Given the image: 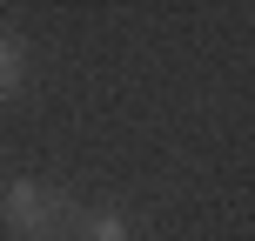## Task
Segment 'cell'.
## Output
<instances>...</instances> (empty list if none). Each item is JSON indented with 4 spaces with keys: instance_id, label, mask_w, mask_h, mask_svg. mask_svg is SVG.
<instances>
[{
    "instance_id": "1",
    "label": "cell",
    "mask_w": 255,
    "mask_h": 241,
    "mask_svg": "<svg viewBox=\"0 0 255 241\" xmlns=\"http://www.w3.org/2000/svg\"><path fill=\"white\" fill-rule=\"evenodd\" d=\"M0 221H7L13 241H54L74 221V201H67V188H54L40 174H13L0 188Z\"/></svg>"
},
{
    "instance_id": "2",
    "label": "cell",
    "mask_w": 255,
    "mask_h": 241,
    "mask_svg": "<svg viewBox=\"0 0 255 241\" xmlns=\"http://www.w3.org/2000/svg\"><path fill=\"white\" fill-rule=\"evenodd\" d=\"M67 241H134V221H128L121 208H74Z\"/></svg>"
},
{
    "instance_id": "3",
    "label": "cell",
    "mask_w": 255,
    "mask_h": 241,
    "mask_svg": "<svg viewBox=\"0 0 255 241\" xmlns=\"http://www.w3.org/2000/svg\"><path fill=\"white\" fill-rule=\"evenodd\" d=\"M27 67H34V61H27V40L0 20V101H20V94H27Z\"/></svg>"
}]
</instances>
